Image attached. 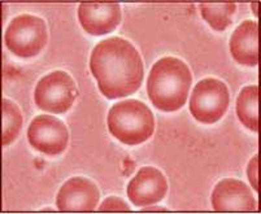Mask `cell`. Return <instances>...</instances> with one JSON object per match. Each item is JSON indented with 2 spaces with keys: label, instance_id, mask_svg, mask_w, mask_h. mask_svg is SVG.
Returning a JSON list of instances; mask_svg holds the SVG:
<instances>
[{
  "label": "cell",
  "instance_id": "11",
  "mask_svg": "<svg viewBox=\"0 0 261 214\" xmlns=\"http://www.w3.org/2000/svg\"><path fill=\"white\" fill-rule=\"evenodd\" d=\"M212 206L217 211H252L256 203L246 183L226 178L216 184L212 192Z\"/></svg>",
  "mask_w": 261,
  "mask_h": 214
},
{
  "label": "cell",
  "instance_id": "16",
  "mask_svg": "<svg viewBox=\"0 0 261 214\" xmlns=\"http://www.w3.org/2000/svg\"><path fill=\"white\" fill-rule=\"evenodd\" d=\"M101 211L103 210H130V205L127 203H125L122 199L116 196L107 197L103 201V204L100 205Z\"/></svg>",
  "mask_w": 261,
  "mask_h": 214
},
{
  "label": "cell",
  "instance_id": "5",
  "mask_svg": "<svg viewBox=\"0 0 261 214\" xmlns=\"http://www.w3.org/2000/svg\"><path fill=\"white\" fill-rule=\"evenodd\" d=\"M229 103L227 86L216 78H205L194 87L190 99V111L199 122L215 123L226 113Z\"/></svg>",
  "mask_w": 261,
  "mask_h": 214
},
{
  "label": "cell",
  "instance_id": "17",
  "mask_svg": "<svg viewBox=\"0 0 261 214\" xmlns=\"http://www.w3.org/2000/svg\"><path fill=\"white\" fill-rule=\"evenodd\" d=\"M257 154L252 157L251 163L248 164V169H247V174H248V179H250L251 184H252L253 190L256 192L258 191V184H257Z\"/></svg>",
  "mask_w": 261,
  "mask_h": 214
},
{
  "label": "cell",
  "instance_id": "3",
  "mask_svg": "<svg viewBox=\"0 0 261 214\" xmlns=\"http://www.w3.org/2000/svg\"><path fill=\"white\" fill-rule=\"evenodd\" d=\"M108 128L121 143L137 146L152 137L155 118L152 111L139 100H122L109 111Z\"/></svg>",
  "mask_w": 261,
  "mask_h": 214
},
{
  "label": "cell",
  "instance_id": "18",
  "mask_svg": "<svg viewBox=\"0 0 261 214\" xmlns=\"http://www.w3.org/2000/svg\"><path fill=\"white\" fill-rule=\"evenodd\" d=\"M257 4L258 3H252V8H253V12H255V16H257Z\"/></svg>",
  "mask_w": 261,
  "mask_h": 214
},
{
  "label": "cell",
  "instance_id": "7",
  "mask_svg": "<svg viewBox=\"0 0 261 214\" xmlns=\"http://www.w3.org/2000/svg\"><path fill=\"white\" fill-rule=\"evenodd\" d=\"M28 139L32 147L42 153L56 156L63 153L69 142L65 123L48 114L37 116L28 128Z\"/></svg>",
  "mask_w": 261,
  "mask_h": 214
},
{
  "label": "cell",
  "instance_id": "4",
  "mask_svg": "<svg viewBox=\"0 0 261 214\" xmlns=\"http://www.w3.org/2000/svg\"><path fill=\"white\" fill-rule=\"evenodd\" d=\"M47 39L46 22L40 17L28 13L13 18L4 35L7 48L22 59L37 56L47 44Z\"/></svg>",
  "mask_w": 261,
  "mask_h": 214
},
{
  "label": "cell",
  "instance_id": "2",
  "mask_svg": "<svg viewBox=\"0 0 261 214\" xmlns=\"http://www.w3.org/2000/svg\"><path fill=\"white\" fill-rule=\"evenodd\" d=\"M192 75L189 66L173 56L153 64L147 79V92L153 105L163 112H175L186 103Z\"/></svg>",
  "mask_w": 261,
  "mask_h": 214
},
{
  "label": "cell",
  "instance_id": "10",
  "mask_svg": "<svg viewBox=\"0 0 261 214\" xmlns=\"http://www.w3.org/2000/svg\"><path fill=\"white\" fill-rule=\"evenodd\" d=\"M100 199V194L92 180L74 177L66 180L56 197V205L61 211H92Z\"/></svg>",
  "mask_w": 261,
  "mask_h": 214
},
{
  "label": "cell",
  "instance_id": "8",
  "mask_svg": "<svg viewBox=\"0 0 261 214\" xmlns=\"http://www.w3.org/2000/svg\"><path fill=\"white\" fill-rule=\"evenodd\" d=\"M78 20L90 35L112 33L122 20V12L115 2H84L78 7Z\"/></svg>",
  "mask_w": 261,
  "mask_h": 214
},
{
  "label": "cell",
  "instance_id": "15",
  "mask_svg": "<svg viewBox=\"0 0 261 214\" xmlns=\"http://www.w3.org/2000/svg\"><path fill=\"white\" fill-rule=\"evenodd\" d=\"M3 146L15 142L22 127V114L20 108L9 99H3Z\"/></svg>",
  "mask_w": 261,
  "mask_h": 214
},
{
  "label": "cell",
  "instance_id": "6",
  "mask_svg": "<svg viewBox=\"0 0 261 214\" xmlns=\"http://www.w3.org/2000/svg\"><path fill=\"white\" fill-rule=\"evenodd\" d=\"M77 97V87L68 73L55 70L38 82L34 91L35 104L49 113H65L72 108Z\"/></svg>",
  "mask_w": 261,
  "mask_h": 214
},
{
  "label": "cell",
  "instance_id": "12",
  "mask_svg": "<svg viewBox=\"0 0 261 214\" xmlns=\"http://www.w3.org/2000/svg\"><path fill=\"white\" fill-rule=\"evenodd\" d=\"M230 52L237 63L246 66L258 64V25L251 20L243 21L230 38Z\"/></svg>",
  "mask_w": 261,
  "mask_h": 214
},
{
  "label": "cell",
  "instance_id": "13",
  "mask_svg": "<svg viewBox=\"0 0 261 214\" xmlns=\"http://www.w3.org/2000/svg\"><path fill=\"white\" fill-rule=\"evenodd\" d=\"M237 114L241 122L252 131H258V87L247 86L237 99Z\"/></svg>",
  "mask_w": 261,
  "mask_h": 214
},
{
  "label": "cell",
  "instance_id": "9",
  "mask_svg": "<svg viewBox=\"0 0 261 214\" xmlns=\"http://www.w3.org/2000/svg\"><path fill=\"white\" fill-rule=\"evenodd\" d=\"M127 197L138 208L153 205L165 197L168 191L167 178L159 169L144 166L127 184Z\"/></svg>",
  "mask_w": 261,
  "mask_h": 214
},
{
  "label": "cell",
  "instance_id": "14",
  "mask_svg": "<svg viewBox=\"0 0 261 214\" xmlns=\"http://www.w3.org/2000/svg\"><path fill=\"white\" fill-rule=\"evenodd\" d=\"M201 17L217 32H224L231 25L232 16L237 11V4L229 3H200Z\"/></svg>",
  "mask_w": 261,
  "mask_h": 214
},
{
  "label": "cell",
  "instance_id": "1",
  "mask_svg": "<svg viewBox=\"0 0 261 214\" xmlns=\"http://www.w3.org/2000/svg\"><path fill=\"white\" fill-rule=\"evenodd\" d=\"M90 69L101 94L111 100L138 91L144 77L139 52L129 40L118 37L101 40L94 47Z\"/></svg>",
  "mask_w": 261,
  "mask_h": 214
}]
</instances>
